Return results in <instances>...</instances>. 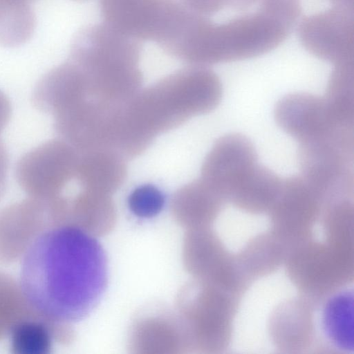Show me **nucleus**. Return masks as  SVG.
<instances>
[{
    "label": "nucleus",
    "mask_w": 354,
    "mask_h": 354,
    "mask_svg": "<svg viewBox=\"0 0 354 354\" xmlns=\"http://www.w3.org/2000/svg\"><path fill=\"white\" fill-rule=\"evenodd\" d=\"M108 283L106 254L95 237L64 225L38 236L24 254L20 287L42 315L62 323L78 322L95 308Z\"/></svg>",
    "instance_id": "f257e3e1"
},
{
    "label": "nucleus",
    "mask_w": 354,
    "mask_h": 354,
    "mask_svg": "<svg viewBox=\"0 0 354 354\" xmlns=\"http://www.w3.org/2000/svg\"><path fill=\"white\" fill-rule=\"evenodd\" d=\"M222 95L217 74L195 65L141 88L122 110L117 149L126 158L139 156L160 134L215 109Z\"/></svg>",
    "instance_id": "f03ea898"
},
{
    "label": "nucleus",
    "mask_w": 354,
    "mask_h": 354,
    "mask_svg": "<svg viewBox=\"0 0 354 354\" xmlns=\"http://www.w3.org/2000/svg\"><path fill=\"white\" fill-rule=\"evenodd\" d=\"M297 20L288 8L268 0L261 1L256 11L225 22L203 16L181 60L207 66L264 55L283 42Z\"/></svg>",
    "instance_id": "7ed1b4c3"
},
{
    "label": "nucleus",
    "mask_w": 354,
    "mask_h": 354,
    "mask_svg": "<svg viewBox=\"0 0 354 354\" xmlns=\"http://www.w3.org/2000/svg\"><path fill=\"white\" fill-rule=\"evenodd\" d=\"M140 41L106 24L81 29L73 40L68 59L81 70L87 95L122 104L142 88Z\"/></svg>",
    "instance_id": "20e7f679"
},
{
    "label": "nucleus",
    "mask_w": 354,
    "mask_h": 354,
    "mask_svg": "<svg viewBox=\"0 0 354 354\" xmlns=\"http://www.w3.org/2000/svg\"><path fill=\"white\" fill-rule=\"evenodd\" d=\"M353 151V128L338 129L324 137L299 144L301 176L319 197L351 191Z\"/></svg>",
    "instance_id": "39448f33"
},
{
    "label": "nucleus",
    "mask_w": 354,
    "mask_h": 354,
    "mask_svg": "<svg viewBox=\"0 0 354 354\" xmlns=\"http://www.w3.org/2000/svg\"><path fill=\"white\" fill-rule=\"evenodd\" d=\"M79 153L61 138L47 141L25 153L18 161L19 185L37 199L50 201L75 179Z\"/></svg>",
    "instance_id": "423d86ee"
},
{
    "label": "nucleus",
    "mask_w": 354,
    "mask_h": 354,
    "mask_svg": "<svg viewBox=\"0 0 354 354\" xmlns=\"http://www.w3.org/2000/svg\"><path fill=\"white\" fill-rule=\"evenodd\" d=\"M299 41L315 57L335 65L354 62L353 8L333 6L301 19Z\"/></svg>",
    "instance_id": "0eeeda50"
},
{
    "label": "nucleus",
    "mask_w": 354,
    "mask_h": 354,
    "mask_svg": "<svg viewBox=\"0 0 354 354\" xmlns=\"http://www.w3.org/2000/svg\"><path fill=\"white\" fill-rule=\"evenodd\" d=\"M257 161V151L248 137L227 133L215 141L205 156L201 178L223 196L230 195Z\"/></svg>",
    "instance_id": "6e6552de"
},
{
    "label": "nucleus",
    "mask_w": 354,
    "mask_h": 354,
    "mask_svg": "<svg viewBox=\"0 0 354 354\" xmlns=\"http://www.w3.org/2000/svg\"><path fill=\"white\" fill-rule=\"evenodd\" d=\"M274 117L277 125L299 144L346 128L335 122L324 97L305 92L282 97L274 106Z\"/></svg>",
    "instance_id": "1a4fd4ad"
},
{
    "label": "nucleus",
    "mask_w": 354,
    "mask_h": 354,
    "mask_svg": "<svg viewBox=\"0 0 354 354\" xmlns=\"http://www.w3.org/2000/svg\"><path fill=\"white\" fill-rule=\"evenodd\" d=\"M173 0H100L104 23L138 40L153 41Z\"/></svg>",
    "instance_id": "9d476101"
},
{
    "label": "nucleus",
    "mask_w": 354,
    "mask_h": 354,
    "mask_svg": "<svg viewBox=\"0 0 354 354\" xmlns=\"http://www.w3.org/2000/svg\"><path fill=\"white\" fill-rule=\"evenodd\" d=\"M78 153L75 181L82 189L106 195L124 183L126 158L118 151L96 149Z\"/></svg>",
    "instance_id": "9b49d317"
},
{
    "label": "nucleus",
    "mask_w": 354,
    "mask_h": 354,
    "mask_svg": "<svg viewBox=\"0 0 354 354\" xmlns=\"http://www.w3.org/2000/svg\"><path fill=\"white\" fill-rule=\"evenodd\" d=\"M353 294L345 290L334 295L324 307L322 324L329 341L337 348L353 351Z\"/></svg>",
    "instance_id": "f8f14e48"
},
{
    "label": "nucleus",
    "mask_w": 354,
    "mask_h": 354,
    "mask_svg": "<svg viewBox=\"0 0 354 354\" xmlns=\"http://www.w3.org/2000/svg\"><path fill=\"white\" fill-rule=\"evenodd\" d=\"M324 98L335 122L342 127L353 128L354 62L335 66Z\"/></svg>",
    "instance_id": "ddd939ff"
},
{
    "label": "nucleus",
    "mask_w": 354,
    "mask_h": 354,
    "mask_svg": "<svg viewBox=\"0 0 354 354\" xmlns=\"http://www.w3.org/2000/svg\"><path fill=\"white\" fill-rule=\"evenodd\" d=\"M282 179L270 169L257 165L230 194L241 207L258 209L277 199Z\"/></svg>",
    "instance_id": "4468645a"
},
{
    "label": "nucleus",
    "mask_w": 354,
    "mask_h": 354,
    "mask_svg": "<svg viewBox=\"0 0 354 354\" xmlns=\"http://www.w3.org/2000/svg\"><path fill=\"white\" fill-rule=\"evenodd\" d=\"M28 3L18 0H0V44L17 46L30 37L35 21Z\"/></svg>",
    "instance_id": "2eb2a0df"
},
{
    "label": "nucleus",
    "mask_w": 354,
    "mask_h": 354,
    "mask_svg": "<svg viewBox=\"0 0 354 354\" xmlns=\"http://www.w3.org/2000/svg\"><path fill=\"white\" fill-rule=\"evenodd\" d=\"M51 334L44 324L32 320L21 322L10 333L11 347L19 354H45L51 346Z\"/></svg>",
    "instance_id": "dca6fc26"
},
{
    "label": "nucleus",
    "mask_w": 354,
    "mask_h": 354,
    "mask_svg": "<svg viewBox=\"0 0 354 354\" xmlns=\"http://www.w3.org/2000/svg\"><path fill=\"white\" fill-rule=\"evenodd\" d=\"M165 203L163 193L152 185H143L135 188L127 199L131 212L140 218L156 216L162 210Z\"/></svg>",
    "instance_id": "f3484780"
},
{
    "label": "nucleus",
    "mask_w": 354,
    "mask_h": 354,
    "mask_svg": "<svg viewBox=\"0 0 354 354\" xmlns=\"http://www.w3.org/2000/svg\"><path fill=\"white\" fill-rule=\"evenodd\" d=\"M8 168V153L3 144L0 141V196L6 188Z\"/></svg>",
    "instance_id": "a211bd4d"
},
{
    "label": "nucleus",
    "mask_w": 354,
    "mask_h": 354,
    "mask_svg": "<svg viewBox=\"0 0 354 354\" xmlns=\"http://www.w3.org/2000/svg\"><path fill=\"white\" fill-rule=\"evenodd\" d=\"M11 113L8 98L0 91V133L8 124Z\"/></svg>",
    "instance_id": "6ab92c4d"
},
{
    "label": "nucleus",
    "mask_w": 354,
    "mask_h": 354,
    "mask_svg": "<svg viewBox=\"0 0 354 354\" xmlns=\"http://www.w3.org/2000/svg\"><path fill=\"white\" fill-rule=\"evenodd\" d=\"M333 6L353 8L354 0H330Z\"/></svg>",
    "instance_id": "aec40b11"
},
{
    "label": "nucleus",
    "mask_w": 354,
    "mask_h": 354,
    "mask_svg": "<svg viewBox=\"0 0 354 354\" xmlns=\"http://www.w3.org/2000/svg\"><path fill=\"white\" fill-rule=\"evenodd\" d=\"M187 0H182L183 2H185Z\"/></svg>",
    "instance_id": "412c9836"
},
{
    "label": "nucleus",
    "mask_w": 354,
    "mask_h": 354,
    "mask_svg": "<svg viewBox=\"0 0 354 354\" xmlns=\"http://www.w3.org/2000/svg\"><path fill=\"white\" fill-rule=\"evenodd\" d=\"M76 1H86V0H76Z\"/></svg>",
    "instance_id": "4be33fe9"
}]
</instances>
